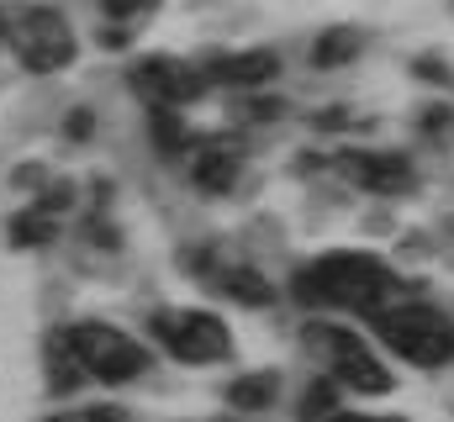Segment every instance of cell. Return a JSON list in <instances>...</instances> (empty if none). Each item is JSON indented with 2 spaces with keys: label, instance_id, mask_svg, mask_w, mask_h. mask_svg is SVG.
<instances>
[{
  "label": "cell",
  "instance_id": "obj_13",
  "mask_svg": "<svg viewBox=\"0 0 454 422\" xmlns=\"http://www.w3.org/2000/svg\"><path fill=\"white\" fill-rule=\"evenodd\" d=\"M275 396H280V380H275L270 370H259V375H243V380H232V391H227V402H232L238 412H264Z\"/></svg>",
  "mask_w": 454,
  "mask_h": 422
},
{
  "label": "cell",
  "instance_id": "obj_14",
  "mask_svg": "<svg viewBox=\"0 0 454 422\" xmlns=\"http://www.w3.org/2000/svg\"><path fill=\"white\" fill-rule=\"evenodd\" d=\"M223 291L227 296H238L243 307H270V301H275V285H270L264 275H254V270H227Z\"/></svg>",
  "mask_w": 454,
  "mask_h": 422
},
{
  "label": "cell",
  "instance_id": "obj_15",
  "mask_svg": "<svg viewBox=\"0 0 454 422\" xmlns=\"http://www.w3.org/2000/svg\"><path fill=\"white\" fill-rule=\"evenodd\" d=\"M153 143H159L164 153H180V148H185V127H180V116L164 111V106H153Z\"/></svg>",
  "mask_w": 454,
  "mask_h": 422
},
{
  "label": "cell",
  "instance_id": "obj_3",
  "mask_svg": "<svg viewBox=\"0 0 454 422\" xmlns=\"http://www.w3.org/2000/svg\"><path fill=\"white\" fill-rule=\"evenodd\" d=\"M301 338H307V348L328 364V375H333L339 386H348V391H364V396H386V391H391L386 364L364 348V338H359V332L333 327V322H312Z\"/></svg>",
  "mask_w": 454,
  "mask_h": 422
},
{
  "label": "cell",
  "instance_id": "obj_16",
  "mask_svg": "<svg viewBox=\"0 0 454 422\" xmlns=\"http://www.w3.org/2000/svg\"><path fill=\"white\" fill-rule=\"evenodd\" d=\"M101 11L121 21V27H132V21H143V16H153L159 11V0H101Z\"/></svg>",
  "mask_w": 454,
  "mask_h": 422
},
{
  "label": "cell",
  "instance_id": "obj_7",
  "mask_svg": "<svg viewBox=\"0 0 454 422\" xmlns=\"http://www.w3.org/2000/svg\"><path fill=\"white\" fill-rule=\"evenodd\" d=\"M132 85L143 90V101L164 106V111H180V106H191L207 90V74L191 69L185 59H143L132 69Z\"/></svg>",
  "mask_w": 454,
  "mask_h": 422
},
{
  "label": "cell",
  "instance_id": "obj_6",
  "mask_svg": "<svg viewBox=\"0 0 454 422\" xmlns=\"http://www.w3.org/2000/svg\"><path fill=\"white\" fill-rule=\"evenodd\" d=\"M153 338H159V348L169 354V359H180V364H223L227 348H232V338H227L223 316L212 312H159L153 316Z\"/></svg>",
  "mask_w": 454,
  "mask_h": 422
},
{
  "label": "cell",
  "instance_id": "obj_8",
  "mask_svg": "<svg viewBox=\"0 0 454 422\" xmlns=\"http://www.w3.org/2000/svg\"><path fill=\"white\" fill-rule=\"evenodd\" d=\"M339 164H343V175L359 191H370V196H402V191H412V164L402 153H343Z\"/></svg>",
  "mask_w": 454,
  "mask_h": 422
},
{
  "label": "cell",
  "instance_id": "obj_10",
  "mask_svg": "<svg viewBox=\"0 0 454 422\" xmlns=\"http://www.w3.org/2000/svg\"><path fill=\"white\" fill-rule=\"evenodd\" d=\"M64 196H69V191H53L48 201H37V207L21 211V216L11 222V243H16V248H37V243H53V238H59V211H53V207H59Z\"/></svg>",
  "mask_w": 454,
  "mask_h": 422
},
{
  "label": "cell",
  "instance_id": "obj_18",
  "mask_svg": "<svg viewBox=\"0 0 454 422\" xmlns=\"http://www.w3.org/2000/svg\"><path fill=\"white\" fill-rule=\"evenodd\" d=\"M423 121H428V137H454V116L450 111H428Z\"/></svg>",
  "mask_w": 454,
  "mask_h": 422
},
{
  "label": "cell",
  "instance_id": "obj_20",
  "mask_svg": "<svg viewBox=\"0 0 454 422\" xmlns=\"http://www.w3.org/2000/svg\"><path fill=\"white\" fill-rule=\"evenodd\" d=\"M69 132H74V137H90V116H85V111H74V116H69Z\"/></svg>",
  "mask_w": 454,
  "mask_h": 422
},
{
  "label": "cell",
  "instance_id": "obj_19",
  "mask_svg": "<svg viewBox=\"0 0 454 422\" xmlns=\"http://www.w3.org/2000/svg\"><path fill=\"white\" fill-rule=\"evenodd\" d=\"M85 422H127L121 407H96V412H85Z\"/></svg>",
  "mask_w": 454,
  "mask_h": 422
},
{
  "label": "cell",
  "instance_id": "obj_5",
  "mask_svg": "<svg viewBox=\"0 0 454 422\" xmlns=\"http://www.w3.org/2000/svg\"><path fill=\"white\" fill-rule=\"evenodd\" d=\"M69 348H74L80 370H85V375H96V380H106V386L137 380V375L148 370L143 343H137V338H127V332L112 327V322H74V327H69Z\"/></svg>",
  "mask_w": 454,
  "mask_h": 422
},
{
  "label": "cell",
  "instance_id": "obj_11",
  "mask_svg": "<svg viewBox=\"0 0 454 422\" xmlns=\"http://www.w3.org/2000/svg\"><path fill=\"white\" fill-rule=\"evenodd\" d=\"M191 180L207 191V196H227L238 185V153L232 148H201V159L191 164Z\"/></svg>",
  "mask_w": 454,
  "mask_h": 422
},
{
  "label": "cell",
  "instance_id": "obj_4",
  "mask_svg": "<svg viewBox=\"0 0 454 422\" xmlns=\"http://www.w3.org/2000/svg\"><path fill=\"white\" fill-rule=\"evenodd\" d=\"M5 43H11V53H16V64L32 69V74H59V69H69V64H74V48H80L74 32H69V21H64L53 5H32V11H21V16H11Z\"/></svg>",
  "mask_w": 454,
  "mask_h": 422
},
{
  "label": "cell",
  "instance_id": "obj_12",
  "mask_svg": "<svg viewBox=\"0 0 454 422\" xmlns=\"http://www.w3.org/2000/svg\"><path fill=\"white\" fill-rule=\"evenodd\" d=\"M359 48H364V37H359L354 27H328V32L317 37V48H312V64H317V69H339L348 59H359Z\"/></svg>",
  "mask_w": 454,
  "mask_h": 422
},
{
  "label": "cell",
  "instance_id": "obj_22",
  "mask_svg": "<svg viewBox=\"0 0 454 422\" xmlns=\"http://www.w3.org/2000/svg\"><path fill=\"white\" fill-rule=\"evenodd\" d=\"M48 422H85V418H48Z\"/></svg>",
  "mask_w": 454,
  "mask_h": 422
},
{
  "label": "cell",
  "instance_id": "obj_2",
  "mask_svg": "<svg viewBox=\"0 0 454 422\" xmlns=\"http://www.w3.org/2000/svg\"><path fill=\"white\" fill-rule=\"evenodd\" d=\"M375 332L386 338L391 354H402L407 364L418 370H439L454 359V322L439 307H423V301H396L380 316H370Z\"/></svg>",
  "mask_w": 454,
  "mask_h": 422
},
{
  "label": "cell",
  "instance_id": "obj_9",
  "mask_svg": "<svg viewBox=\"0 0 454 422\" xmlns=\"http://www.w3.org/2000/svg\"><path fill=\"white\" fill-rule=\"evenodd\" d=\"M280 74V53L275 48H248V53H227L207 64V80H217L227 90H264Z\"/></svg>",
  "mask_w": 454,
  "mask_h": 422
},
{
  "label": "cell",
  "instance_id": "obj_1",
  "mask_svg": "<svg viewBox=\"0 0 454 422\" xmlns=\"http://www.w3.org/2000/svg\"><path fill=\"white\" fill-rule=\"evenodd\" d=\"M291 291H296V301H307V307H343V312H359V316H380L386 307H396L402 296V285H396V275L380 264V259H370V254H323L317 264H307L296 280H291Z\"/></svg>",
  "mask_w": 454,
  "mask_h": 422
},
{
  "label": "cell",
  "instance_id": "obj_21",
  "mask_svg": "<svg viewBox=\"0 0 454 422\" xmlns=\"http://www.w3.org/2000/svg\"><path fill=\"white\" fill-rule=\"evenodd\" d=\"M328 422H402V418H354V412H333Z\"/></svg>",
  "mask_w": 454,
  "mask_h": 422
},
{
  "label": "cell",
  "instance_id": "obj_17",
  "mask_svg": "<svg viewBox=\"0 0 454 422\" xmlns=\"http://www.w3.org/2000/svg\"><path fill=\"white\" fill-rule=\"evenodd\" d=\"M301 418L307 422H328L333 418V386H312L307 402H301Z\"/></svg>",
  "mask_w": 454,
  "mask_h": 422
}]
</instances>
